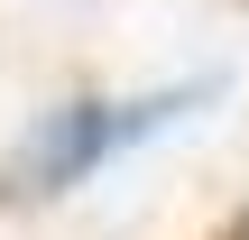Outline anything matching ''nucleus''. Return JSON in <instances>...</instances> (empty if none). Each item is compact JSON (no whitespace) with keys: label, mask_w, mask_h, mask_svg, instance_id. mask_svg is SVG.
Returning <instances> with one entry per match:
<instances>
[{"label":"nucleus","mask_w":249,"mask_h":240,"mask_svg":"<svg viewBox=\"0 0 249 240\" xmlns=\"http://www.w3.org/2000/svg\"><path fill=\"white\" fill-rule=\"evenodd\" d=\"M222 240H249V222H231V231H222Z\"/></svg>","instance_id":"f03ea898"},{"label":"nucleus","mask_w":249,"mask_h":240,"mask_svg":"<svg viewBox=\"0 0 249 240\" xmlns=\"http://www.w3.org/2000/svg\"><path fill=\"white\" fill-rule=\"evenodd\" d=\"M102 157H120L111 102H65V111L37 120V139H28V157H18V185H28V194H65V185H83Z\"/></svg>","instance_id":"f257e3e1"}]
</instances>
